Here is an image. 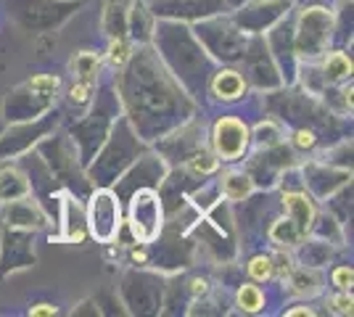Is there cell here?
Returning <instances> with one entry per match:
<instances>
[{
    "label": "cell",
    "instance_id": "6da1fadb",
    "mask_svg": "<svg viewBox=\"0 0 354 317\" xmlns=\"http://www.w3.org/2000/svg\"><path fill=\"white\" fill-rule=\"evenodd\" d=\"M119 230V204L111 193H98L90 204V233L98 241H111Z\"/></svg>",
    "mask_w": 354,
    "mask_h": 317
},
{
    "label": "cell",
    "instance_id": "7a4b0ae2",
    "mask_svg": "<svg viewBox=\"0 0 354 317\" xmlns=\"http://www.w3.org/2000/svg\"><path fill=\"white\" fill-rule=\"evenodd\" d=\"M162 225V209L153 193H140L133 204V233L138 241H151Z\"/></svg>",
    "mask_w": 354,
    "mask_h": 317
},
{
    "label": "cell",
    "instance_id": "3957f363",
    "mask_svg": "<svg viewBox=\"0 0 354 317\" xmlns=\"http://www.w3.org/2000/svg\"><path fill=\"white\" fill-rule=\"evenodd\" d=\"M217 93H222L225 98H236L238 93L243 90V79L236 75V72H225V75L217 77Z\"/></svg>",
    "mask_w": 354,
    "mask_h": 317
},
{
    "label": "cell",
    "instance_id": "277c9868",
    "mask_svg": "<svg viewBox=\"0 0 354 317\" xmlns=\"http://www.w3.org/2000/svg\"><path fill=\"white\" fill-rule=\"evenodd\" d=\"M238 302H241V307H246V309H251V312H257V309L262 307V294H259V288L243 286V288H241Z\"/></svg>",
    "mask_w": 354,
    "mask_h": 317
},
{
    "label": "cell",
    "instance_id": "5b68a950",
    "mask_svg": "<svg viewBox=\"0 0 354 317\" xmlns=\"http://www.w3.org/2000/svg\"><path fill=\"white\" fill-rule=\"evenodd\" d=\"M251 275L257 278V280H267L270 275H272V265H270V259H265V257H259V259H254L251 262Z\"/></svg>",
    "mask_w": 354,
    "mask_h": 317
},
{
    "label": "cell",
    "instance_id": "8992f818",
    "mask_svg": "<svg viewBox=\"0 0 354 317\" xmlns=\"http://www.w3.org/2000/svg\"><path fill=\"white\" fill-rule=\"evenodd\" d=\"M72 66L77 69V75L88 77V75H93V69L98 66V59H95V56H90V53H85V56H80V59L74 61Z\"/></svg>",
    "mask_w": 354,
    "mask_h": 317
},
{
    "label": "cell",
    "instance_id": "52a82bcc",
    "mask_svg": "<svg viewBox=\"0 0 354 317\" xmlns=\"http://www.w3.org/2000/svg\"><path fill=\"white\" fill-rule=\"evenodd\" d=\"M336 283H339V288L349 286V283H352V270H349V267H341V270H336Z\"/></svg>",
    "mask_w": 354,
    "mask_h": 317
},
{
    "label": "cell",
    "instance_id": "ba28073f",
    "mask_svg": "<svg viewBox=\"0 0 354 317\" xmlns=\"http://www.w3.org/2000/svg\"><path fill=\"white\" fill-rule=\"evenodd\" d=\"M124 59H127V48L122 46V43H117V46L111 48V61H114V64H122Z\"/></svg>",
    "mask_w": 354,
    "mask_h": 317
},
{
    "label": "cell",
    "instance_id": "9c48e42d",
    "mask_svg": "<svg viewBox=\"0 0 354 317\" xmlns=\"http://www.w3.org/2000/svg\"><path fill=\"white\" fill-rule=\"evenodd\" d=\"M30 315H56V307H50V304H35L30 309Z\"/></svg>",
    "mask_w": 354,
    "mask_h": 317
},
{
    "label": "cell",
    "instance_id": "30bf717a",
    "mask_svg": "<svg viewBox=\"0 0 354 317\" xmlns=\"http://www.w3.org/2000/svg\"><path fill=\"white\" fill-rule=\"evenodd\" d=\"M336 309L339 312H352V296H339L336 299Z\"/></svg>",
    "mask_w": 354,
    "mask_h": 317
},
{
    "label": "cell",
    "instance_id": "8fae6325",
    "mask_svg": "<svg viewBox=\"0 0 354 317\" xmlns=\"http://www.w3.org/2000/svg\"><path fill=\"white\" fill-rule=\"evenodd\" d=\"M296 143H299V146H312V135L310 133H299V135H296Z\"/></svg>",
    "mask_w": 354,
    "mask_h": 317
}]
</instances>
